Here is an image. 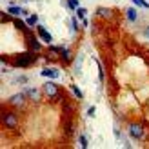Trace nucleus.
<instances>
[{
	"label": "nucleus",
	"instance_id": "f257e3e1",
	"mask_svg": "<svg viewBox=\"0 0 149 149\" xmlns=\"http://www.w3.org/2000/svg\"><path fill=\"white\" fill-rule=\"evenodd\" d=\"M36 60V53H22V55H17L15 56V62L13 65L15 68H29V65H33V62Z\"/></svg>",
	"mask_w": 149,
	"mask_h": 149
},
{
	"label": "nucleus",
	"instance_id": "f03ea898",
	"mask_svg": "<svg viewBox=\"0 0 149 149\" xmlns=\"http://www.w3.org/2000/svg\"><path fill=\"white\" fill-rule=\"evenodd\" d=\"M42 93L46 96H49V98H56L58 96V86L55 82H46V84L42 86Z\"/></svg>",
	"mask_w": 149,
	"mask_h": 149
},
{
	"label": "nucleus",
	"instance_id": "7ed1b4c3",
	"mask_svg": "<svg viewBox=\"0 0 149 149\" xmlns=\"http://www.w3.org/2000/svg\"><path fill=\"white\" fill-rule=\"evenodd\" d=\"M129 135H131V138H135V140H142L144 138V127H142V124H138V122L129 124Z\"/></svg>",
	"mask_w": 149,
	"mask_h": 149
},
{
	"label": "nucleus",
	"instance_id": "20e7f679",
	"mask_svg": "<svg viewBox=\"0 0 149 149\" xmlns=\"http://www.w3.org/2000/svg\"><path fill=\"white\" fill-rule=\"evenodd\" d=\"M2 124L6 125L7 129H15L18 125V118L15 113H4L2 115Z\"/></svg>",
	"mask_w": 149,
	"mask_h": 149
},
{
	"label": "nucleus",
	"instance_id": "39448f33",
	"mask_svg": "<svg viewBox=\"0 0 149 149\" xmlns=\"http://www.w3.org/2000/svg\"><path fill=\"white\" fill-rule=\"evenodd\" d=\"M26 42H27V46H29V51H33V53L38 55V51H40V42L36 40V36L33 33H26Z\"/></svg>",
	"mask_w": 149,
	"mask_h": 149
},
{
	"label": "nucleus",
	"instance_id": "423d86ee",
	"mask_svg": "<svg viewBox=\"0 0 149 149\" xmlns=\"http://www.w3.org/2000/svg\"><path fill=\"white\" fill-rule=\"evenodd\" d=\"M26 91L24 93H17V95H13L11 98H9V106H13V107H22L26 104Z\"/></svg>",
	"mask_w": 149,
	"mask_h": 149
},
{
	"label": "nucleus",
	"instance_id": "0eeeda50",
	"mask_svg": "<svg viewBox=\"0 0 149 149\" xmlns=\"http://www.w3.org/2000/svg\"><path fill=\"white\" fill-rule=\"evenodd\" d=\"M36 33H38V36L44 40V42H47V44H51V40H53V36H51V33L47 31L46 27H42V26H36Z\"/></svg>",
	"mask_w": 149,
	"mask_h": 149
},
{
	"label": "nucleus",
	"instance_id": "6e6552de",
	"mask_svg": "<svg viewBox=\"0 0 149 149\" xmlns=\"http://www.w3.org/2000/svg\"><path fill=\"white\" fill-rule=\"evenodd\" d=\"M42 77H47V78H58L60 77V71L55 69V68H46V69H42Z\"/></svg>",
	"mask_w": 149,
	"mask_h": 149
},
{
	"label": "nucleus",
	"instance_id": "1a4fd4ad",
	"mask_svg": "<svg viewBox=\"0 0 149 149\" xmlns=\"http://www.w3.org/2000/svg\"><path fill=\"white\" fill-rule=\"evenodd\" d=\"M7 13L13 15V17H20V15H24V7H20V6H9V7H7Z\"/></svg>",
	"mask_w": 149,
	"mask_h": 149
},
{
	"label": "nucleus",
	"instance_id": "9d476101",
	"mask_svg": "<svg viewBox=\"0 0 149 149\" xmlns=\"http://www.w3.org/2000/svg\"><path fill=\"white\" fill-rule=\"evenodd\" d=\"M26 95L29 96V98H31V100H38L40 98V91H38V89H36V87H31V89H26Z\"/></svg>",
	"mask_w": 149,
	"mask_h": 149
},
{
	"label": "nucleus",
	"instance_id": "9b49d317",
	"mask_svg": "<svg viewBox=\"0 0 149 149\" xmlns=\"http://www.w3.org/2000/svg\"><path fill=\"white\" fill-rule=\"evenodd\" d=\"M26 24L29 27H36L38 26V15H29V17L26 18Z\"/></svg>",
	"mask_w": 149,
	"mask_h": 149
},
{
	"label": "nucleus",
	"instance_id": "f8f14e48",
	"mask_svg": "<svg viewBox=\"0 0 149 149\" xmlns=\"http://www.w3.org/2000/svg\"><path fill=\"white\" fill-rule=\"evenodd\" d=\"M58 51H60L62 60H65V62H69V60H71V51H69L68 47H58Z\"/></svg>",
	"mask_w": 149,
	"mask_h": 149
},
{
	"label": "nucleus",
	"instance_id": "ddd939ff",
	"mask_svg": "<svg viewBox=\"0 0 149 149\" xmlns=\"http://www.w3.org/2000/svg\"><path fill=\"white\" fill-rule=\"evenodd\" d=\"M125 13H127V20H129V22H136L138 15H136V11L133 9V7H127V11H125Z\"/></svg>",
	"mask_w": 149,
	"mask_h": 149
},
{
	"label": "nucleus",
	"instance_id": "4468645a",
	"mask_svg": "<svg viewBox=\"0 0 149 149\" xmlns=\"http://www.w3.org/2000/svg\"><path fill=\"white\" fill-rule=\"evenodd\" d=\"M96 13H98L100 17H104V18H109L111 15H113V13H111V9H106V7H98V9H96Z\"/></svg>",
	"mask_w": 149,
	"mask_h": 149
},
{
	"label": "nucleus",
	"instance_id": "2eb2a0df",
	"mask_svg": "<svg viewBox=\"0 0 149 149\" xmlns=\"http://www.w3.org/2000/svg\"><path fill=\"white\" fill-rule=\"evenodd\" d=\"M71 91L74 93V96H77V98H80V100H82V98H84V93H82V91H80V89H78L77 86H74V84L71 86Z\"/></svg>",
	"mask_w": 149,
	"mask_h": 149
},
{
	"label": "nucleus",
	"instance_id": "dca6fc26",
	"mask_svg": "<svg viewBox=\"0 0 149 149\" xmlns=\"http://www.w3.org/2000/svg\"><path fill=\"white\" fill-rule=\"evenodd\" d=\"M65 4H68V7H69V9H78V0H68V2H65Z\"/></svg>",
	"mask_w": 149,
	"mask_h": 149
},
{
	"label": "nucleus",
	"instance_id": "f3484780",
	"mask_svg": "<svg viewBox=\"0 0 149 149\" xmlns=\"http://www.w3.org/2000/svg\"><path fill=\"white\" fill-rule=\"evenodd\" d=\"M131 2H135V4L140 6V7H146V9H149V4L146 2V0H131Z\"/></svg>",
	"mask_w": 149,
	"mask_h": 149
},
{
	"label": "nucleus",
	"instance_id": "a211bd4d",
	"mask_svg": "<svg viewBox=\"0 0 149 149\" xmlns=\"http://www.w3.org/2000/svg\"><path fill=\"white\" fill-rule=\"evenodd\" d=\"M27 77H24V74H22V77H18V78H15V84H27Z\"/></svg>",
	"mask_w": 149,
	"mask_h": 149
},
{
	"label": "nucleus",
	"instance_id": "6ab92c4d",
	"mask_svg": "<svg viewBox=\"0 0 149 149\" xmlns=\"http://www.w3.org/2000/svg\"><path fill=\"white\" fill-rule=\"evenodd\" d=\"M15 22V26H17L18 29H22V31H26V24L24 22H20V20H13ZM26 33H29V31H26Z\"/></svg>",
	"mask_w": 149,
	"mask_h": 149
},
{
	"label": "nucleus",
	"instance_id": "aec40b11",
	"mask_svg": "<svg viewBox=\"0 0 149 149\" xmlns=\"http://www.w3.org/2000/svg\"><path fill=\"white\" fill-rule=\"evenodd\" d=\"M77 18H86V9L84 7H78L77 9Z\"/></svg>",
	"mask_w": 149,
	"mask_h": 149
},
{
	"label": "nucleus",
	"instance_id": "412c9836",
	"mask_svg": "<svg viewBox=\"0 0 149 149\" xmlns=\"http://www.w3.org/2000/svg\"><path fill=\"white\" fill-rule=\"evenodd\" d=\"M71 26H73V31H78V22H77V18H71Z\"/></svg>",
	"mask_w": 149,
	"mask_h": 149
},
{
	"label": "nucleus",
	"instance_id": "4be33fe9",
	"mask_svg": "<svg viewBox=\"0 0 149 149\" xmlns=\"http://www.w3.org/2000/svg\"><path fill=\"white\" fill-rule=\"evenodd\" d=\"M80 146H82V147H87V140H86L84 135H80Z\"/></svg>",
	"mask_w": 149,
	"mask_h": 149
},
{
	"label": "nucleus",
	"instance_id": "5701e85b",
	"mask_svg": "<svg viewBox=\"0 0 149 149\" xmlns=\"http://www.w3.org/2000/svg\"><path fill=\"white\" fill-rule=\"evenodd\" d=\"M87 115L93 116V115H95V107H89V109H87Z\"/></svg>",
	"mask_w": 149,
	"mask_h": 149
},
{
	"label": "nucleus",
	"instance_id": "b1692460",
	"mask_svg": "<svg viewBox=\"0 0 149 149\" xmlns=\"http://www.w3.org/2000/svg\"><path fill=\"white\" fill-rule=\"evenodd\" d=\"M6 20H7V22H9L11 18H9V17H6V13H2V22H6Z\"/></svg>",
	"mask_w": 149,
	"mask_h": 149
},
{
	"label": "nucleus",
	"instance_id": "393cba45",
	"mask_svg": "<svg viewBox=\"0 0 149 149\" xmlns=\"http://www.w3.org/2000/svg\"><path fill=\"white\" fill-rule=\"evenodd\" d=\"M146 35H147V36H149V27H147V29H146Z\"/></svg>",
	"mask_w": 149,
	"mask_h": 149
}]
</instances>
